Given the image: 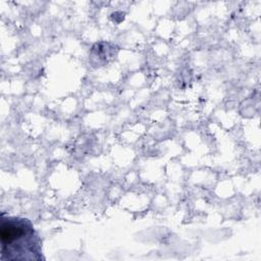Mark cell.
<instances>
[{"label": "cell", "instance_id": "6da1fadb", "mask_svg": "<svg viewBox=\"0 0 261 261\" xmlns=\"http://www.w3.org/2000/svg\"><path fill=\"white\" fill-rule=\"evenodd\" d=\"M1 260H44L42 242L33 222L20 216L1 215L0 220Z\"/></svg>", "mask_w": 261, "mask_h": 261}]
</instances>
